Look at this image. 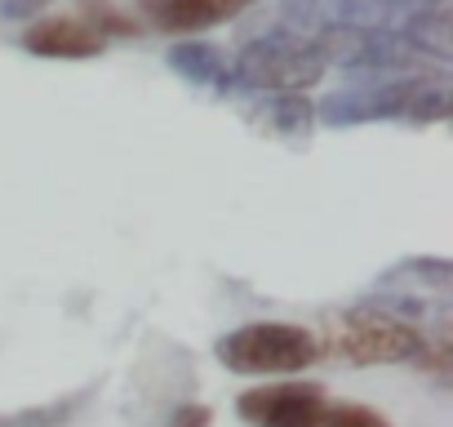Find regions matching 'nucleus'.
<instances>
[{
    "instance_id": "obj_1",
    "label": "nucleus",
    "mask_w": 453,
    "mask_h": 427,
    "mask_svg": "<svg viewBox=\"0 0 453 427\" xmlns=\"http://www.w3.org/2000/svg\"><path fill=\"white\" fill-rule=\"evenodd\" d=\"M320 125H373V120H400V125H440L449 120V89L444 76H404V81H356L351 89L329 94L316 103Z\"/></svg>"
},
{
    "instance_id": "obj_3",
    "label": "nucleus",
    "mask_w": 453,
    "mask_h": 427,
    "mask_svg": "<svg viewBox=\"0 0 453 427\" xmlns=\"http://www.w3.org/2000/svg\"><path fill=\"white\" fill-rule=\"evenodd\" d=\"M213 361L226 374L276 378V374H303L307 365H316L320 343L307 325H294V321H250L213 343Z\"/></svg>"
},
{
    "instance_id": "obj_13",
    "label": "nucleus",
    "mask_w": 453,
    "mask_h": 427,
    "mask_svg": "<svg viewBox=\"0 0 453 427\" xmlns=\"http://www.w3.org/2000/svg\"><path fill=\"white\" fill-rule=\"evenodd\" d=\"M213 423V409L209 405H178L169 414V427H209Z\"/></svg>"
},
{
    "instance_id": "obj_9",
    "label": "nucleus",
    "mask_w": 453,
    "mask_h": 427,
    "mask_svg": "<svg viewBox=\"0 0 453 427\" xmlns=\"http://www.w3.org/2000/svg\"><path fill=\"white\" fill-rule=\"evenodd\" d=\"M165 63L196 89H213V94H226L236 89L232 81V63H226V54L209 41H173L165 50Z\"/></svg>"
},
{
    "instance_id": "obj_2",
    "label": "nucleus",
    "mask_w": 453,
    "mask_h": 427,
    "mask_svg": "<svg viewBox=\"0 0 453 427\" xmlns=\"http://www.w3.org/2000/svg\"><path fill=\"white\" fill-rule=\"evenodd\" d=\"M320 356L329 352L342 365L369 369V365H426L431 361V338L422 330H413L409 321L360 303L347 312H334L325 321V338L316 334Z\"/></svg>"
},
{
    "instance_id": "obj_5",
    "label": "nucleus",
    "mask_w": 453,
    "mask_h": 427,
    "mask_svg": "<svg viewBox=\"0 0 453 427\" xmlns=\"http://www.w3.org/2000/svg\"><path fill=\"white\" fill-rule=\"evenodd\" d=\"M329 409V392L320 383L285 378V383H258L236 396V414L250 427H316Z\"/></svg>"
},
{
    "instance_id": "obj_7",
    "label": "nucleus",
    "mask_w": 453,
    "mask_h": 427,
    "mask_svg": "<svg viewBox=\"0 0 453 427\" xmlns=\"http://www.w3.org/2000/svg\"><path fill=\"white\" fill-rule=\"evenodd\" d=\"M254 0H142L147 19L160 27V32H173V36H196V32H213L222 23L241 19Z\"/></svg>"
},
{
    "instance_id": "obj_10",
    "label": "nucleus",
    "mask_w": 453,
    "mask_h": 427,
    "mask_svg": "<svg viewBox=\"0 0 453 427\" xmlns=\"http://www.w3.org/2000/svg\"><path fill=\"white\" fill-rule=\"evenodd\" d=\"M76 19H81L85 27H94L103 41H129V36L142 32V23H138L134 14H125L116 0H81Z\"/></svg>"
},
{
    "instance_id": "obj_11",
    "label": "nucleus",
    "mask_w": 453,
    "mask_h": 427,
    "mask_svg": "<svg viewBox=\"0 0 453 427\" xmlns=\"http://www.w3.org/2000/svg\"><path fill=\"white\" fill-rule=\"evenodd\" d=\"M316 427H391L378 409H369V405H329L325 409V418L316 423Z\"/></svg>"
},
{
    "instance_id": "obj_4",
    "label": "nucleus",
    "mask_w": 453,
    "mask_h": 427,
    "mask_svg": "<svg viewBox=\"0 0 453 427\" xmlns=\"http://www.w3.org/2000/svg\"><path fill=\"white\" fill-rule=\"evenodd\" d=\"M329 72L320 45L307 32H276V36H254L241 45L232 63V81L258 94H303Z\"/></svg>"
},
{
    "instance_id": "obj_12",
    "label": "nucleus",
    "mask_w": 453,
    "mask_h": 427,
    "mask_svg": "<svg viewBox=\"0 0 453 427\" xmlns=\"http://www.w3.org/2000/svg\"><path fill=\"white\" fill-rule=\"evenodd\" d=\"M45 5H54V0H0V19L23 23V19H36Z\"/></svg>"
},
{
    "instance_id": "obj_6",
    "label": "nucleus",
    "mask_w": 453,
    "mask_h": 427,
    "mask_svg": "<svg viewBox=\"0 0 453 427\" xmlns=\"http://www.w3.org/2000/svg\"><path fill=\"white\" fill-rule=\"evenodd\" d=\"M245 120L263 134V138H276V143H294L303 147L311 134H316V103L303 98V94H258L250 107H245Z\"/></svg>"
},
{
    "instance_id": "obj_8",
    "label": "nucleus",
    "mask_w": 453,
    "mask_h": 427,
    "mask_svg": "<svg viewBox=\"0 0 453 427\" xmlns=\"http://www.w3.org/2000/svg\"><path fill=\"white\" fill-rule=\"evenodd\" d=\"M19 45H23L27 54H36V58H67V63H76V58H98V54L107 50V41H103L94 27H85L76 14L27 23V32L19 36Z\"/></svg>"
}]
</instances>
